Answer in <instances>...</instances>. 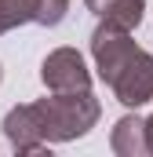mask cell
<instances>
[{
    "mask_svg": "<svg viewBox=\"0 0 153 157\" xmlns=\"http://www.w3.org/2000/svg\"><path fill=\"white\" fill-rule=\"evenodd\" d=\"M33 106H37L47 143H73L80 135H88L102 117V106L91 91H51L47 99H40Z\"/></svg>",
    "mask_w": 153,
    "mask_h": 157,
    "instance_id": "cell-1",
    "label": "cell"
},
{
    "mask_svg": "<svg viewBox=\"0 0 153 157\" xmlns=\"http://www.w3.org/2000/svg\"><path fill=\"white\" fill-rule=\"evenodd\" d=\"M110 91L117 95V102L139 110L153 99V55L150 51H135L113 77H110Z\"/></svg>",
    "mask_w": 153,
    "mask_h": 157,
    "instance_id": "cell-2",
    "label": "cell"
},
{
    "mask_svg": "<svg viewBox=\"0 0 153 157\" xmlns=\"http://www.w3.org/2000/svg\"><path fill=\"white\" fill-rule=\"evenodd\" d=\"M40 80L47 91H91V70L76 48H55L40 66Z\"/></svg>",
    "mask_w": 153,
    "mask_h": 157,
    "instance_id": "cell-3",
    "label": "cell"
},
{
    "mask_svg": "<svg viewBox=\"0 0 153 157\" xmlns=\"http://www.w3.org/2000/svg\"><path fill=\"white\" fill-rule=\"evenodd\" d=\"M4 135H7V143H11L18 154H44V150H47V139H44V128H40V117H37V106H33V102L7 110V117H4Z\"/></svg>",
    "mask_w": 153,
    "mask_h": 157,
    "instance_id": "cell-4",
    "label": "cell"
},
{
    "mask_svg": "<svg viewBox=\"0 0 153 157\" xmlns=\"http://www.w3.org/2000/svg\"><path fill=\"white\" fill-rule=\"evenodd\" d=\"M110 146H113V154H120V157H146V154H150L146 121L139 117V113L120 117L113 124V132H110Z\"/></svg>",
    "mask_w": 153,
    "mask_h": 157,
    "instance_id": "cell-5",
    "label": "cell"
},
{
    "mask_svg": "<svg viewBox=\"0 0 153 157\" xmlns=\"http://www.w3.org/2000/svg\"><path fill=\"white\" fill-rule=\"evenodd\" d=\"M91 15H99V22H110L120 29H135L142 22V7L146 0H84Z\"/></svg>",
    "mask_w": 153,
    "mask_h": 157,
    "instance_id": "cell-6",
    "label": "cell"
},
{
    "mask_svg": "<svg viewBox=\"0 0 153 157\" xmlns=\"http://www.w3.org/2000/svg\"><path fill=\"white\" fill-rule=\"evenodd\" d=\"M37 22V0H0V33Z\"/></svg>",
    "mask_w": 153,
    "mask_h": 157,
    "instance_id": "cell-7",
    "label": "cell"
},
{
    "mask_svg": "<svg viewBox=\"0 0 153 157\" xmlns=\"http://www.w3.org/2000/svg\"><path fill=\"white\" fill-rule=\"evenodd\" d=\"M69 11V0H37V26H58Z\"/></svg>",
    "mask_w": 153,
    "mask_h": 157,
    "instance_id": "cell-8",
    "label": "cell"
},
{
    "mask_svg": "<svg viewBox=\"0 0 153 157\" xmlns=\"http://www.w3.org/2000/svg\"><path fill=\"white\" fill-rule=\"evenodd\" d=\"M146 132H150V154H153V113L146 117Z\"/></svg>",
    "mask_w": 153,
    "mask_h": 157,
    "instance_id": "cell-9",
    "label": "cell"
},
{
    "mask_svg": "<svg viewBox=\"0 0 153 157\" xmlns=\"http://www.w3.org/2000/svg\"><path fill=\"white\" fill-rule=\"evenodd\" d=\"M0 77H4V70H0Z\"/></svg>",
    "mask_w": 153,
    "mask_h": 157,
    "instance_id": "cell-10",
    "label": "cell"
}]
</instances>
